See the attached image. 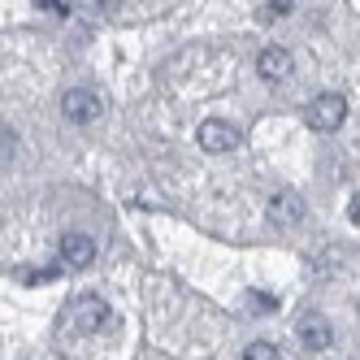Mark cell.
I'll return each mask as SVG.
<instances>
[{"instance_id": "6da1fadb", "label": "cell", "mask_w": 360, "mask_h": 360, "mask_svg": "<svg viewBox=\"0 0 360 360\" xmlns=\"http://www.w3.org/2000/svg\"><path fill=\"white\" fill-rule=\"evenodd\" d=\"M61 321H65L74 334H100V330L109 326V304L100 300V295H74V300L65 304Z\"/></svg>"}, {"instance_id": "7a4b0ae2", "label": "cell", "mask_w": 360, "mask_h": 360, "mask_svg": "<svg viewBox=\"0 0 360 360\" xmlns=\"http://www.w3.org/2000/svg\"><path fill=\"white\" fill-rule=\"evenodd\" d=\"M343 117H347V100L339 91H326V96H317L313 105H308V126L321 131V135H334L343 126Z\"/></svg>"}, {"instance_id": "3957f363", "label": "cell", "mask_w": 360, "mask_h": 360, "mask_svg": "<svg viewBox=\"0 0 360 360\" xmlns=\"http://www.w3.org/2000/svg\"><path fill=\"white\" fill-rule=\"evenodd\" d=\"M100 109H105V100H100L91 87H70V91H65V100H61V113H65L74 126L96 122V117H100Z\"/></svg>"}, {"instance_id": "277c9868", "label": "cell", "mask_w": 360, "mask_h": 360, "mask_svg": "<svg viewBox=\"0 0 360 360\" xmlns=\"http://www.w3.org/2000/svg\"><path fill=\"white\" fill-rule=\"evenodd\" d=\"M57 256H61L65 269H87L96 261V243L87 235H79V230H70V235H61V243H57Z\"/></svg>"}, {"instance_id": "5b68a950", "label": "cell", "mask_w": 360, "mask_h": 360, "mask_svg": "<svg viewBox=\"0 0 360 360\" xmlns=\"http://www.w3.org/2000/svg\"><path fill=\"white\" fill-rule=\"evenodd\" d=\"M256 70H261V79H265V83H282V79H291L295 61H291L287 48H265V53L256 57Z\"/></svg>"}, {"instance_id": "8992f818", "label": "cell", "mask_w": 360, "mask_h": 360, "mask_svg": "<svg viewBox=\"0 0 360 360\" xmlns=\"http://www.w3.org/2000/svg\"><path fill=\"white\" fill-rule=\"evenodd\" d=\"M195 139H200L204 152H230V148L239 143V131H235L230 122H204Z\"/></svg>"}, {"instance_id": "52a82bcc", "label": "cell", "mask_w": 360, "mask_h": 360, "mask_svg": "<svg viewBox=\"0 0 360 360\" xmlns=\"http://www.w3.org/2000/svg\"><path fill=\"white\" fill-rule=\"evenodd\" d=\"M269 217H274L278 226H295V221H304V200H300L295 191H278V195L269 200Z\"/></svg>"}, {"instance_id": "ba28073f", "label": "cell", "mask_w": 360, "mask_h": 360, "mask_svg": "<svg viewBox=\"0 0 360 360\" xmlns=\"http://www.w3.org/2000/svg\"><path fill=\"white\" fill-rule=\"evenodd\" d=\"M300 343L313 347V352H326V347L334 343L330 321H326V317H304V321H300Z\"/></svg>"}, {"instance_id": "9c48e42d", "label": "cell", "mask_w": 360, "mask_h": 360, "mask_svg": "<svg viewBox=\"0 0 360 360\" xmlns=\"http://www.w3.org/2000/svg\"><path fill=\"white\" fill-rule=\"evenodd\" d=\"M243 360H282V356L274 343H252V347H243Z\"/></svg>"}, {"instance_id": "30bf717a", "label": "cell", "mask_w": 360, "mask_h": 360, "mask_svg": "<svg viewBox=\"0 0 360 360\" xmlns=\"http://www.w3.org/2000/svg\"><path fill=\"white\" fill-rule=\"evenodd\" d=\"M13 152H18V135L9 131L5 122H0V161H5V157H13Z\"/></svg>"}, {"instance_id": "8fae6325", "label": "cell", "mask_w": 360, "mask_h": 360, "mask_svg": "<svg viewBox=\"0 0 360 360\" xmlns=\"http://www.w3.org/2000/svg\"><path fill=\"white\" fill-rule=\"evenodd\" d=\"M83 5H87L91 13H117V5H122V0H83Z\"/></svg>"}, {"instance_id": "7c38bea8", "label": "cell", "mask_w": 360, "mask_h": 360, "mask_svg": "<svg viewBox=\"0 0 360 360\" xmlns=\"http://www.w3.org/2000/svg\"><path fill=\"white\" fill-rule=\"evenodd\" d=\"M252 308H256V313H269V308H278V300H269V295H261V291H252Z\"/></svg>"}, {"instance_id": "4fadbf2b", "label": "cell", "mask_w": 360, "mask_h": 360, "mask_svg": "<svg viewBox=\"0 0 360 360\" xmlns=\"http://www.w3.org/2000/svg\"><path fill=\"white\" fill-rule=\"evenodd\" d=\"M287 5H291V0H269V5H265V18H282V13H287Z\"/></svg>"}, {"instance_id": "5bb4252c", "label": "cell", "mask_w": 360, "mask_h": 360, "mask_svg": "<svg viewBox=\"0 0 360 360\" xmlns=\"http://www.w3.org/2000/svg\"><path fill=\"white\" fill-rule=\"evenodd\" d=\"M57 278V269H35V274H27V282H53Z\"/></svg>"}, {"instance_id": "9a60e30c", "label": "cell", "mask_w": 360, "mask_h": 360, "mask_svg": "<svg viewBox=\"0 0 360 360\" xmlns=\"http://www.w3.org/2000/svg\"><path fill=\"white\" fill-rule=\"evenodd\" d=\"M35 5H39V9H53V13H70L61 0H35Z\"/></svg>"}, {"instance_id": "2e32d148", "label": "cell", "mask_w": 360, "mask_h": 360, "mask_svg": "<svg viewBox=\"0 0 360 360\" xmlns=\"http://www.w3.org/2000/svg\"><path fill=\"white\" fill-rule=\"evenodd\" d=\"M352 221H360V195L352 200Z\"/></svg>"}]
</instances>
